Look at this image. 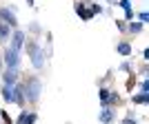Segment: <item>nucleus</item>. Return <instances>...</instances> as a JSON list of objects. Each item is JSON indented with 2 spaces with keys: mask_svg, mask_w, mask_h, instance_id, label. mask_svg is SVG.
<instances>
[{
  "mask_svg": "<svg viewBox=\"0 0 149 124\" xmlns=\"http://www.w3.org/2000/svg\"><path fill=\"white\" fill-rule=\"evenodd\" d=\"M22 49H27L31 67L36 69V71H42L45 69V47L42 44L38 42L36 38H29V40H25V47H22Z\"/></svg>",
  "mask_w": 149,
  "mask_h": 124,
  "instance_id": "f257e3e1",
  "label": "nucleus"
},
{
  "mask_svg": "<svg viewBox=\"0 0 149 124\" xmlns=\"http://www.w3.org/2000/svg\"><path fill=\"white\" fill-rule=\"evenodd\" d=\"M22 87H25V102L36 104L38 100H40V95H42V80L38 75H27Z\"/></svg>",
  "mask_w": 149,
  "mask_h": 124,
  "instance_id": "f03ea898",
  "label": "nucleus"
},
{
  "mask_svg": "<svg viewBox=\"0 0 149 124\" xmlns=\"http://www.w3.org/2000/svg\"><path fill=\"white\" fill-rule=\"evenodd\" d=\"M2 64H5V69H20V62H22V58H20L18 51H13L11 47H5V51H2Z\"/></svg>",
  "mask_w": 149,
  "mask_h": 124,
  "instance_id": "7ed1b4c3",
  "label": "nucleus"
},
{
  "mask_svg": "<svg viewBox=\"0 0 149 124\" xmlns=\"http://www.w3.org/2000/svg\"><path fill=\"white\" fill-rule=\"evenodd\" d=\"M25 40H27V33L22 29H13L11 31V38H9V42H7V47H11L13 51H22V47H25Z\"/></svg>",
  "mask_w": 149,
  "mask_h": 124,
  "instance_id": "20e7f679",
  "label": "nucleus"
},
{
  "mask_svg": "<svg viewBox=\"0 0 149 124\" xmlns=\"http://www.w3.org/2000/svg\"><path fill=\"white\" fill-rule=\"evenodd\" d=\"M0 22H5L11 29H18V18H16L13 9H9V7H0Z\"/></svg>",
  "mask_w": 149,
  "mask_h": 124,
  "instance_id": "39448f33",
  "label": "nucleus"
},
{
  "mask_svg": "<svg viewBox=\"0 0 149 124\" xmlns=\"http://www.w3.org/2000/svg\"><path fill=\"white\" fill-rule=\"evenodd\" d=\"M98 122L100 124L116 122V106H102V111H98Z\"/></svg>",
  "mask_w": 149,
  "mask_h": 124,
  "instance_id": "423d86ee",
  "label": "nucleus"
},
{
  "mask_svg": "<svg viewBox=\"0 0 149 124\" xmlns=\"http://www.w3.org/2000/svg\"><path fill=\"white\" fill-rule=\"evenodd\" d=\"M0 80L5 82V84H16L20 82V69H2V73H0Z\"/></svg>",
  "mask_w": 149,
  "mask_h": 124,
  "instance_id": "0eeeda50",
  "label": "nucleus"
},
{
  "mask_svg": "<svg viewBox=\"0 0 149 124\" xmlns=\"http://www.w3.org/2000/svg\"><path fill=\"white\" fill-rule=\"evenodd\" d=\"M38 122V113L36 111H27V109H22L18 115V120H16V124H36Z\"/></svg>",
  "mask_w": 149,
  "mask_h": 124,
  "instance_id": "6e6552de",
  "label": "nucleus"
},
{
  "mask_svg": "<svg viewBox=\"0 0 149 124\" xmlns=\"http://www.w3.org/2000/svg\"><path fill=\"white\" fill-rule=\"evenodd\" d=\"M74 11L78 13V16H80V20H85V22H89V20L93 18V13L87 9V2H80V0H78V2H74Z\"/></svg>",
  "mask_w": 149,
  "mask_h": 124,
  "instance_id": "1a4fd4ad",
  "label": "nucleus"
},
{
  "mask_svg": "<svg viewBox=\"0 0 149 124\" xmlns=\"http://www.w3.org/2000/svg\"><path fill=\"white\" fill-rule=\"evenodd\" d=\"M13 104L18 106H25V87H22V82H16L13 84Z\"/></svg>",
  "mask_w": 149,
  "mask_h": 124,
  "instance_id": "9d476101",
  "label": "nucleus"
},
{
  "mask_svg": "<svg viewBox=\"0 0 149 124\" xmlns=\"http://www.w3.org/2000/svg\"><path fill=\"white\" fill-rule=\"evenodd\" d=\"M116 53L123 58H129L131 53H134V47H131L127 40H120V42H116Z\"/></svg>",
  "mask_w": 149,
  "mask_h": 124,
  "instance_id": "9b49d317",
  "label": "nucleus"
},
{
  "mask_svg": "<svg viewBox=\"0 0 149 124\" xmlns=\"http://www.w3.org/2000/svg\"><path fill=\"white\" fill-rule=\"evenodd\" d=\"M143 29H145V25H143V22H138V20H129V22L125 25V31H129L131 36H138Z\"/></svg>",
  "mask_w": 149,
  "mask_h": 124,
  "instance_id": "f8f14e48",
  "label": "nucleus"
},
{
  "mask_svg": "<svg viewBox=\"0 0 149 124\" xmlns=\"http://www.w3.org/2000/svg\"><path fill=\"white\" fill-rule=\"evenodd\" d=\"M0 95H2V100H5L7 104H13V87H11V84H2Z\"/></svg>",
  "mask_w": 149,
  "mask_h": 124,
  "instance_id": "ddd939ff",
  "label": "nucleus"
},
{
  "mask_svg": "<svg viewBox=\"0 0 149 124\" xmlns=\"http://www.w3.org/2000/svg\"><path fill=\"white\" fill-rule=\"evenodd\" d=\"M11 31H13L11 27H7L5 22H0V42H5V44L9 42V38H11Z\"/></svg>",
  "mask_w": 149,
  "mask_h": 124,
  "instance_id": "4468645a",
  "label": "nucleus"
},
{
  "mask_svg": "<svg viewBox=\"0 0 149 124\" xmlns=\"http://www.w3.org/2000/svg\"><path fill=\"white\" fill-rule=\"evenodd\" d=\"M131 102H134V104H149V93H134V95H131Z\"/></svg>",
  "mask_w": 149,
  "mask_h": 124,
  "instance_id": "2eb2a0df",
  "label": "nucleus"
},
{
  "mask_svg": "<svg viewBox=\"0 0 149 124\" xmlns=\"http://www.w3.org/2000/svg\"><path fill=\"white\" fill-rule=\"evenodd\" d=\"M118 104H120V93H118V91H109L107 106H118Z\"/></svg>",
  "mask_w": 149,
  "mask_h": 124,
  "instance_id": "dca6fc26",
  "label": "nucleus"
},
{
  "mask_svg": "<svg viewBox=\"0 0 149 124\" xmlns=\"http://www.w3.org/2000/svg\"><path fill=\"white\" fill-rule=\"evenodd\" d=\"M109 91H111V89H107V87H100V89H98L100 106H107V98H109Z\"/></svg>",
  "mask_w": 149,
  "mask_h": 124,
  "instance_id": "f3484780",
  "label": "nucleus"
},
{
  "mask_svg": "<svg viewBox=\"0 0 149 124\" xmlns=\"http://www.w3.org/2000/svg\"><path fill=\"white\" fill-rule=\"evenodd\" d=\"M120 124H138V120H136V115H134V111H127V115L123 118V122Z\"/></svg>",
  "mask_w": 149,
  "mask_h": 124,
  "instance_id": "a211bd4d",
  "label": "nucleus"
},
{
  "mask_svg": "<svg viewBox=\"0 0 149 124\" xmlns=\"http://www.w3.org/2000/svg\"><path fill=\"white\" fill-rule=\"evenodd\" d=\"M0 120H2V122H5V124H13L11 115H9V113H7L5 109H0Z\"/></svg>",
  "mask_w": 149,
  "mask_h": 124,
  "instance_id": "6ab92c4d",
  "label": "nucleus"
},
{
  "mask_svg": "<svg viewBox=\"0 0 149 124\" xmlns=\"http://www.w3.org/2000/svg\"><path fill=\"white\" fill-rule=\"evenodd\" d=\"M116 5H118V7H123L125 11H127V9H134V7H131V0H118Z\"/></svg>",
  "mask_w": 149,
  "mask_h": 124,
  "instance_id": "aec40b11",
  "label": "nucleus"
},
{
  "mask_svg": "<svg viewBox=\"0 0 149 124\" xmlns=\"http://www.w3.org/2000/svg\"><path fill=\"white\" fill-rule=\"evenodd\" d=\"M138 22L147 25V22H149V13H147V11H140V13H138Z\"/></svg>",
  "mask_w": 149,
  "mask_h": 124,
  "instance_id": "412c9836",
  "label": "nucleus"
},
{
  "mask_svg": "<svg viewBox=\"0 0 149 124\" xmlns=\"http://www.w3.org/2000/svg\"><path fill=\"white\" fill-rule=\"evenodd\" d=\"M140 93H149V84H147V75L140 80Z\"/></svg>",
  "mask_w": 149,
  "mask_h": 124,
  "instance_id": "4be33fe9",
  "label": "nucleus"
},
{
  "mask_svg": "<svg viewBox=\"0 0 149 124\" xmlns=\"http://www.w3.org/2000/svg\"><path fill=\"white\" fill-rule=\"evenodd\" d=\"M118 71H127V73H134V69L129 67V62H123V64L118 67Z\"/></svg>",
  "mask_w": 149,
  "mask_h": 124,
  "instance_id": "5701e85b",
  "label": "nucleus"
},
{
  "mask_svg": "<svg viewBox=\"0 0 149 124\" xmlns=\"http://www.w3.org/2000/svg\"><path fill=\"white\" fill-rule=\"evenodd\" d=\"M134 16H136V13H134V9H127V11H125V22L134 20Z\"/></svg>",
  "mask_w": 149,
  "mask_h": 124,
  "instance_id": "b1692460",
  "label": "nucleus"
},
{
  "mask_svg": "<svg viewBox=\"0 0 149 124\" xmlns=\"http://www.w3.org/2000/svg\"><path fill=\"white\" fill-rule=\"evenodd\" d=\"M29 31H31V33H40V25H38V22H31V25H29Z\"/></svg>",
  "mask_w": 149,
  "mask_h": 124,
  "instance_id": "393cba45",
  "label": "nucleus"
},
{
  "mask_svg": "<svg viewBox=\"0 0 149 124\" xmlns=\"http://www.w3.org/2000/svg\"><path fill=\"white\" fill-rule=\"evenodd\" d=\"M116 27H118L120 31H125V20H116Z\"/></svg>",
  "mask_w": 149,
  "mask_h": 124,
  "instance_id": "a878e982",
  "label": "nucleus"
},
{
  "mask_svg": "<svg viewBox=\"0 0 149 124\" xmlns=\"http://www.w3.org/2000/svg\"><path fill=\"white\" fill-rule=\"evenodd\" d=\"M143 60H145V62L149 60V49H143Z\"/></svg>",
  "mask_w": 149,
  "mask_h": 124,
  "instance_id": "bb28decb",
  "label": "nucleus"
},
{
  "mask_svg": "<svg viewBox=\"0 0 149 124\" xmlns=\"http://www.w3.org/2000/svg\"><path fill=\"white\" fill-rule=\"evenodd\" d=\"M107 2H109V5H116V2H118V0H107Z\"/></svg>",
  "mask_w": 149,
  "mask_h": 124,
  "instance_id": "cd10ccee",
  "label": "nucleus"
},
{
  "mask_svg": "<svg viewBox=\"0 0 149 124\" xmlns=\"http://www.w3.org/2000/svg\"><path fill=\"white\" fill-rule=\"evenodd\" d=\"M2 67H5V64H2V58H0V73H2Z\"/></svg>",
  "mask_w": 149,
  "mask_h": 124,
  "instance_id": "c85d7f7f",
  "label": "nucleus"
},
{
  "mask_svg": "<svg viewBox=\"0 0 149 124\" xmlns=\"http://www.w3.org/2000/svg\"><path fill=\"white\" fill-rule=\"evenodd\" d=\"M27 5H31V7H33V0H27Z\"/></svg>",
  "mask_w": 149,
  "mask_h": 124,
  "instance_id": "c756f323",
  "label": "nucleus"
}]
</instances>
